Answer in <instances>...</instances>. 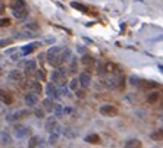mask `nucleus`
I'll return each mask as SVG.
<instances>
[{"instance_id":"1","label":"nucleus","mask_w":163,"mask_h":148,"mask_svg":"<svg viewBox=\"0 0 163 148\" xmlns=\"http://www.w3.org/2000/svg\"><path fill=\"white\" fill-rule=\"evenodd\" d=\"M63 47L60 46H53L47 50L46 56H47V63L53 67H57V66L62 65V59H60V51H62Z\"/></svg>"},{"instance_id":"2","label":"nucleus","mask_w":163,"mask_h":148,"mask_svg":"<svg viewBox=\"0 0 163 148\" xmlns=\"http://www.w3.org/2000/svg\"><path fill=\"white\" fill-rule=\"evenodd\" d=\"M51 82H55L56 85H60V87H65L66 85V71L63 67L57 66L56 71L51 72Z\"/></svg>"},{"instance_id":"3","label":"nucleus","mask_w":163,"mask_h":148,"mask_svg":"<svg viewBox=\"0 0 163 148\" xmlns=\"http://www.w3.org/2000/svg\"><path fill=\"white\" fill-rule=\"evenodd\" d=\"M13 133H15V136H16L18 139H22L28 133H31V129H30L28 126H25V125H15Z\"/></svg>"},{"instance_id":"4","label":"nucleus","mask_w":163,"mask_h":148,"mask_svg":"<svg viewBox=\"0 0 163 148\" xmlns=\"http://www.w3.org/2000/svg\"><path fill=\"white\" fill-rule=\"evenodd\" d=\"M100 113L103 116H107V117H112V116L118 115V108L112 104H103L100 107Z\"/></svg>"},{"instance_id":"5","label":"nucleus","mask_w":163,"mask_h":148,"mask_svg":"<svg viewBox=\"0 0 163 148\" xmlns=\"http://www.w3.org/2000/svg\"><path fill=\"white\" fill-rule=\"evenodd\" d=\"M30 113L28 110H19V112H13V113H10V115H8V117H6V120H8L9 123H15L16 120H19V119H22L24 116H27Z\"/></svg>"},{"instance_id":"6","label":"nucleus","mask_w":163,"mask_h":148,"mask_svg":"<svg viewBox=\"0 0 163 148\" xmlns=\"http://www.w3.org/2000/svg\"><path fill=\"white\" fill-rule=\"evenodd\" d=\"M46 94H47V97L51 100H57L60 95H59V91H57L56 85L55 84H47V87H46Z\"/></svg>"},{"instance_id":"7","label":"nucleus","mask_w":163,"mask_h":148,"mask_svg":"<svg viewBox=\"0 0 163 148\" xmlns=\"http://www.w3.org/2000/svg\"><path fill=\"white\" fill-rule=\"evenodd\" d=\"M24 101L28 107H34L37 104V101H38V97H37V94H34V92H27L24 97Z\"/></svg>"},{"instance_id":"8","label":"nucleus","mask_w":163,"mask_h":148,"mask_svg":"<svg viewBox=\"0 0 163 148\" xmlns=\"http://www.w3.org/2000/svg\"><path fill=\"white\" fill-rule=\"evenodd\" d=\"M56 126H57V117H56V116H50V117H47L46 125H44L46 131L50 133V132H53L55 129H56Z\"/></svg>"},{"instance_id":"9","label":"nucleus","mask_w":163,"mask_h":148,"mask_svg":"<svg viewBox=\"0 0 163 148\" xmlns=\"http://www.w3.org/2000/svg\"><path fill=\"white\" fill-rule=\"evenodd\" d=\"M0 101H2L3 104L9 106V104H12V103H13V97H12V95H10L6 90L0 88Z\"/></svg>"},{"instance_id":"10","label":"nucleus","mask_w":163,"mask_h":148,"mask_svg":"<svg viewBox=\"0 0 163 148\" xmlns=\"http://www.w3.org/2000/svg\"><path fill=\"white\" fill-rule=\"evenodd\" d=\"M12 136H10V133L8 132H0V145H3V147H10L12 145Z\"/></svg>"},{"instance_id":"11","label":"nucleus","mask_w":163,"mask_h":148,"mask_svg":"<svg viewBox=\"0 0 163 148\" xmlns=\"http://www.w3.org/2000/svg\"><path fill=\"white\" fill-rule=\"evenodd\" d=\"M78 82H80V85H81V87H84V88L90 87V84H91V75L88 74V72H82V74L80 75V78H78Z\"/></svg>"},{"instance_id":"12","label":"nucleus","mask_w":163,"mask_h":148,"mask_svg":"<svg viewBox=\"0 0 163 148\" xmlns=\"http://www.w3.org/2000/svg\"><path fill=\"white\" fill-rule=\"evenodd\" d=\"M22 74L19 72V71H16V69H13V71H10L8 75V79L10 81V82H22Z\"/></svg>"},{"instance_id":"13","label":"nucleus","mask_w":163,"mask_h":148,"mask_svg":"<svg viewBox=\"0 0 163 148\" xmlns=\"http://www.w3.org/2000/svg\"><path fill=\"white\" fill-rule=\"evenodd\" d=\"M38 46H40V43H31V44L22 46V47H21V53H22V56H27V54L33 53V51H34L35 49H37Z\"/></svg>"},{"instance_id":"14","label":"nucleus","mask_w":163,"mask_h":148,"mask_svg":"<svg viewBox=\"0 0 163 148\" xmlns=\"http://www.w3.org/2000/svg\"><path fill=\"white\" fill-rule=\"evenodd\" d=\"M125 148H143V144L141 141L137 139V138H131V139H126L125 141Z\"/></svg>"},{"instance_id":"15","label":"nucleus","mask_w":163,"mask_h":148,"mask_svg":"<svg viewBox=\"0 0 163 148\" xmlns=\"http://www.w3.org/2000/svg\"><path fill=\"white\" fill-rule=\"evenodd\" d=\"M37 71V62L35 60H28L25 63V75H31Z\"/></svg>"},{"instance_id":"16","label":"nucleus","mask_w":163,"mask_h":148,"mask_svg":"<svg viewBox=\"0 0 163 148\" xmlns=\"http://www.w3.org/2000/svg\"><path fill=\"white\" fill-rule=\"evenodd\" d=\"M60 133H63V136L69 138V139L78 136V131H75L73 128H62V132H60Z\"/></svg>"},{"instance_id":"17","label":"nucleus","mask_w":163,"mask_h":148,"mask_svg":"<svg viewBox=\"0 0 163 148\" xmlns=\"http://www.w3.org/2000/svg\"><path fill=\"white\" fill-rule=\"evenodd\" d=\"M72 57V50L65 47V49H62L60 51V59H62V63H66V62H69V59Z\"/></svg>"},{"instance_id":"18","label":"nucleus","mask_w":163,"mask_h":148,"mask_svg":"<svg viewBox=\"0 0 163 148\" xmlns=\"http://www.w3.org/2000/svg\"><path fill=\"white\" fill-rule=\"evenodd\" d=\"M12 13H13V16L16 18V19H25L27 15H28V10H27V8L25 9H12Z\"/></svg>"},{"instance_id":"19","label":"nucleus","mask_w":163,"mask_h":148,"mask_svg":"<svg viewBox=\"0 0 163 148\" xmlns=\"http://www.w3.org/2000/svg\"><path fill=\"white\" fill-rule=\"evenodd\" d=\"M40 142H41L40 136H38V135H33V136L28 139V148H37L40 145Z\"/></svg>"},{"instance_id":"20","label":"nucleus","mask_w":163,"mask_h":148,"mask_svg":"<svg viewBox=\"0 0 163 148\" xmlns=\"http://www.w3.org/2000/svg\"><path fill=\"white\" fill-rule=\"evenodd\" d=\"M84 141L87 142V144H98L100 142V136H98L97 133H90V135H87Z\"/></svg>"},{"instance_id":"21","label":"nucleus","mask_w":163,"mask_h":148,"mask_svg":"<svg viewBox=\"0 0 163 148\" xmlns=\"http://www.w3.org/2000/svg\"><path fill=\"white\" fill-rule=\"evenodd\" d=\"M43 107H44V108H43L44 112L51 113V112H53V100L49 98V97H47V98H44L43 100Z\"/></svg>"},{"instance_id":"22","label":"nucleus","mask_w":163,"mask_h":148,"mask_svg":"<svg viewBox=\"0 0 163 148\" xmlns=\"http://www.w3.org/2000/svg\"><path fill=\"white\" fill-rule=\"evenodd\" d=\"M71 6H72L73 9H76L78 12H81V13H87V12H88L87 6H84L82 3H78V2H71Z\"/></svg>"},{"instance_id":"23","label":"nucleus","mask_w":163,"mask_h":148,"mask_svg":"<svg viewBox=\"0 0 163 148\" xmlns=\"http://www.w3.org/2000/svg\"><path fill=\"white\" fill-rule=\"evenodd\" d=\"M24 29H27V31H31V33H38L40 26L35 24V22H28V24L24 25Z\"/></svg>"},{"instance_id":"24","label":"nucleus","mask_w":163,"mask_h":148,"mask_svg":"<svg viewBox=\"0 0 163 148\" xmlns=\"http://www.w3.org/2000/svg\"><path fill=\"white\" fill-rule=\"evenodd\" d=\"M159 97H160V94L157 92V91H153L148 97H147V103H150V104H153V103H156L157 100H159Z\"/></svg>"},{"instance_id":"25","label":"nucleus","mask_w":163,"mask_h":148,"mask_svg":"<svg viewBox=\"0 0 163 148\" xmlns=\"http://www.w3.org/2000/svg\"><path fill=\"white\" fill-rule=\"evenodd\" d=\"M30 87H31V90H33L34 94H41V91H43L41 84L37 82V81H35V82H31V85H30Z\"/></svg>"},{"instance_id":"26","label":"nucleus","mask_w":163,"mask_h":148,"mask_svg":"<svg viewBox=\"0 0 163 148\" xmlns=\"http://www.w3.org/2000/svg\"><path fill=\"white\" fill-rule=\"evenodd\" d=\"M81 62H82V63H84L85 66H91L93 63H94V59L91 57L90 54H84V56L81 57Z\"/></svg>"},{"instance_id":"27","label":"nucleus","mask_w":163,"mask_h":148,"mask_svg":"<svg viewBox=\"0 0 163 148\" xmlns=\"http://www.w3.org/2000/svg\"><path fill=\"white\" fill-rule=\"evenodd\" d=\"M128 81H129V84L132 87H140V85H141V79H140L138 76H135V75H131Z\"/></svg>"},{"instance_id":"28","label":"nucleus","mask_w":163,"mask_h":148,"mask_svg":"<svg viewBox=\"0 0 163 148\" xmlns=\"http://www.w3.org/2000/svg\"><path fill=\"white\" fill-rule=\"evenodd\" d=\"M27 5H25L24 0H13L12 3V9H25Z\"/></svg>"},{"instance_id":"29","label":"nucleus","mask_w":163,"mask_h":148,"mask_svg":"<svg viewBox=\"0 0 163 148\" xmlns=\"http://www.w3.org/2000/svg\"><path fill=\"white\" fill-rule=\"evenodd\" d=\"M78 87H80V82H78V78H73L69 81V90L71 91H76L78 90Z\"/></svg>"},{"instance_id":"30","label":"nucleus","mask_w":163,"mask_h":148,"mask_svg":"<svg viewBox=\"0 0 163 148\" xmlns=\"http://www.w3.org/2000/svg\"><path fill=\"white\" fill-rule=\"evenodd\" d=\"M97 74L98 75L106 74V65H105L103 62H100V60H98V63H97Z\"/></svg>"},{"instance_id":"31","label":"nucleus","mask_w":163,"mask_h":148,"mask_svg":"<svg viewBox=\"0 0 163 148\" xmlns=\"http://www.w3.org/2000/svg\"><path fill=\"white\" fill-rule=\"evenodd\" d=\"M53 112L56 113V117H62L63 112H62V106L60 104H53Z\"/></svg>"},{"instance_id":"32","label":"nucleus","mask_w":163,"mask_h":148,"mask_svg":"<svg viewBox=\"0 0 163 148\" xmlns=\"http://www.w3.org/2000/svg\"><path fill=\"white\" fill-rule=\"evenodd\" d=\"M10 26V19L9 18H0V28H8Z\"/></svg>"},{"instance_id":"33","label":"nucleus","mask_w":163,"mask_h":148,"mask_svg":"<svg viewBox=\"0 0 163 148\" xmlns=\"http://www.w3.org/2000/svg\"><path fill=\"white\" fill-rule=\"evenodd\" d=\"M13 43V38H2L0 40V47H8Z\"/></svg>"},{"instance_id":"34","label":"nucleus","mask_w":163,"mask_h":148,"mask_svg":"<svg viewBox=\"0 0 163 148\" xmlns=\"http://www.w3.org/2000/svg\"><path fill=\"white\" fill-rule=\"evenodd\" d=\"M34 115L37 119H44V110L43 108H35L34 110Z\"/></svg>"},{"instance_id":"35","label":"nucleus","mask_w":163,"mask_h":148,"mask_svg":"<svg viewBox=\"0 0 163 148\" xmlns=\"http://www.w3.org/2000/svg\"><path fill=\"white\" fill-rule=\"evenodd\" d=\"M21 57H22V53H21V51H19V53H16V51L12 53V62H18Z\"/></svg>"},{"instance_id":"36","label":"nucleus","mask_w":163,"mask_h":148,"mask_svg":"<svg viewBox=\"0 0 163 148\" xmlns=\"http://www.w3.org/2000/svg\"><path fill=\"white\" fill-rule=\"evenodd\" d=\"M35 74H37V79H40V81H44V74H43V71H37V72H35Z\"/></svg>"},{"instance_id":"37","label":"nucleus","mask_w":163,"mask_h":148,"mask_svg":"<svg viewBox=\"0 0 163 148\" xmlns=\"http://www.w3.org/2000/svg\"><path fill=\"white\" fill-rule=\"evenodd\" d=\"M151 138H153V139H160V138H162V131H159V133H157V132L153 133V135H151Z\"/></svg>"},{"instance_id":"38","label":"nucleus","mask_w":163,"mask_h":148,"mask_svg":"<svg viewBox=\"0 0 163 148\" xmlns=\"http://www.w3.org/2000/svg\"><path fill=\"white\" fill-rule=\"evenodd\" d=\"M62 112H63V115H69V113H72L73 108H71V107H66V108H62Z\"/></svg>"},{"instance_id":"39","label":"nucleus","mask_w":163,"mask_h":148,"mask_svg":"<svg viewBox=\"0 0 163 148\" xmlns=\"http://www.w3.org/2000/svg\"><path fill=\"white\" fill-rule=\"evenodd\" d=\"M5 9H6L5 3H2V2H0V15H3V13H5Z\"/></svg>"},{"instance_id":"40","label":"nucleus","mask_w":163,"mask_h":148,"mask_svg":"<svg viewBox=\"0 0 163 148\" xmlns=\"http://www.w3.org/2000/svg\"><path fill=\"white\" fill-rule=\"evenodd\" d=\"M16 51V47H13V49H8L5 51V54H12V53H15Z\"/></svg>"},{"instance_id":"41","label":"nucleus","mask_w":163,"mask_h":148,"mask_svg":"<svg viewBox=\"0 0 163 148\" xmlns=\"http://www.w3.org/2000/svg\"><path fill=\"white\" fill-rule=\"evenodd\" d=\"M55 41H56V38H55V37H49V38L46 40V43H47V44H51V43H55Z\"/></svg>"},{"instance_id":"42","label":"nucleus","mask_w":163,"mask_h":148,"mask_svg":"<svg viewBox=\"0 0 163 148\" xmlns=\"http://www.w3.org/2000/svg\"><path fill=\"white\" fill-rule=\"evenodd\" d=\"M78 50H80L81 53H84V49H82V46H78Z\"/></svg>"},{"instance_id":"43","label":"nucleus","mask_w":163,"mask_h":148,"mask_svg":"<svg viewBox=\"0 0 163 148\" xmlns=\"http://www.w3.org/2000/svg\"><path fill=\"white\" fill-rule=\"evenodd\" d=\"M151 148H160V147H159V145H156V147H151Z\"/></svg>"},{"instance_id":"44","label":"nucleus","mask_w":163,"mask_h":148,"mask_svg":"<svg viewBox=\"0 0 163 148\" xmlns=\"http://www.w3.org/2000/svg\"><path fill=\"white\" fill-rule=\"evenodd\" d=\"M37 148H44V147H40V145H38V147H37Z\"/></svg>"},{"instance_id":"45","label":"nucleus","mask_w":163,"mask_h":148,"mask_svg":"<svg viewBox=\"0 0 163 148\" xmlns=\"http://www.w3.org/2000/svg\"><path fill=\"white\" fill-rule=\"evenodd\" d=\"M0 75H2V67H0Z\"/></svg>"},{"instance_id":"46","label":"nucleus","mask_w":163,"mask_h":148,"mask_svg":"<svg viewBox=\"0 0 163 148\" xmlns=\"http://www.w3.org/2000/svg\"><path fill=\"white\" fill-rule=\"evenodd\" d=\"M0 60H2V54H0Z\"/></svg>"}]
</instances>
